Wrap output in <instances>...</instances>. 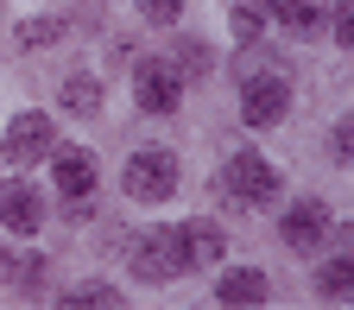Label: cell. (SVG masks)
<instances>
[{
    "mask_svg": "<svg viewBox=\"0 0 354 310\" xmlns=\"http://www.w3.org/2000/svg\"><path fill=\"white\" fill-rule=\"evenodd\" d=\"M272 19V0H234V38H259Z\"/></svg>",
    "mask_w": 354,
    "mask_h": 310,
    "instance_id": "obj_15",
    "label": "cell"
},
{
    "mask_svg": "<svg viewBox=\"0 0 354 310\" xmlns=\"http://www.w3.org/2000/svg\"><path fill=\"white\" fill-rule=\"evenodd\" d=\"M133 273H140L146 285H165V279H177V273H190V266H184V241H177V228H152V235L133 241Z\"/></svg>",
    "mask_w": 354,
    "mask_h": 310,
    "instance_id": "obj_3",
    "label": "cell"
},
{
    "mask_svg": "<svg viewBox=\"0 0 354 310\" xmlns=\"http://www.w3.org/2000/svg\"><path fill=\"white\" fill-rule=\"evenodd\" d=\"M140 13H146L152 26H171L177 13H184V0H140Z\"/></svg>",
    "mask_w": 354,
    "mask_h": 310,
    "instance_id": "obj_17",
    "label": "cell"
},
{
    "mask_svg": "<svg viewBox=\"0 0 354 310\" xmlns=\"http://www.w3.org/2000/svg\"><path fill=\"white\" fill-rule=\"evenodd\" d=\"M285 108H291L285 76H247V89H241V114H247V127H272V120H285Z\"/></svg>",
    "mask_w": 354,
    "mask_h": 310,
    "instance_id": "obj_5",
    "label": "cell"
},
{
    "mask_svg": "<svg viewBox=\"0 0 354 310\" xmlns=\"http://www.w3.org/2000/svg\"><path fill=\"white\" fill-rule=\"evenodd\" d=\"M329 146H335V158H342V165H354V114L335 127V140H329Z\"/></svg>",
    "mask_w": 354,
    "mask_h": 310,
    "instance_id": "obj_18",
    "label": "cell"
},
{
    "mask_svg": "<svg viewBox=\"0 0 354 310\" xmlns=\"http://www.w3.org/2000/svg\"><path fill=\"white\" fill-rule=\"evenodd\" d=\"M221 190H228V203H241V209H266L279 197V171L259 152H234L228 165H221Z\"/></svg>",
    "mask_w": 354,
    "mask_h": 310,
    "instance_id": "obj_1",
    "label": "cell"
},
{
    "mask_svg": "<svg viewBox=\"0 0 354 310\" xmlns=\"http://www.w3.org/2000/svg\"><path fill=\"white\" fill-rule=\"evenodd\" d=\"M19 38H26V44H44V38H57V19H32Z\"/></svg>",
    "mask_w": 354,
    "mask_h": 310,
    "instance_id": "obj_19",
    "label": "cell"
},
{
    "mask_svg": "<svg viewBox=\"0 0 354 310\" xmlns=\"http://www.w3.org/2000/svg\"><path fill=\"white\" fill-rule=\"evenodd\" d=\"M7 158H13V165L51 158V120H44V114H19V120L7 127Z\"/></svg>",
    "mask_w": 354,
    "mask_h": 310,
    "instance_id": "obj_8",
    "label": "cell"
},
{
    "mask_svg": "<svg viewBox=\"0 0 354 310\" xmlns=\"http://www.w3.org/2000/svg\"><path fill=\"white\" fill-rule=\"evenodd\" d=\"M64 108H70V114H95V108H102V82H95V76H70V82H64Z\"/></svg>",
    "mask_w": 354,
    "mask_h": 310,
    "instance_id": "obj_14",
    "label": "cell"
},
{
    "mask_svg": "<svg viewBox=\"0 0 354 310\" xmlns=\"http://www.w3.org/2000/svg\"><path fill=\"white\" fill-rule=\"evenodd\" d=\"M177 241H184V266H215L221 253H228V235H221L215 221H184Z\"/></svg>",
    "mask_w": 354,
    "mask_h": 310,
    "instance_id": "obj_10",
    "label": "cell"
},
{
    "mask_svg": "<svg viewBox=\"0 0 354 310\" xmlns=\"http://www.w3.org/2000/svg\"><path fill=\"white\" fill-rule=\"evenodd\" d=\"M317 291L323 298H354V253H342V259L323 266V273H317Z\"/></svg>",
    "mask_w": 354,
    "mask_h": 310,
    "instance_id": "obj_13",
    "label": "cell"
},
{
    "mask_svg": "<svg viewBox=\"0 0 354 310\" xmlns=\"http://www.w3.org/2000/svg\"><path fill=\"white\" fill-rule=\"evenodd\" d=\"M272 13H279L291 32H304V38H310V32H323V19H329V13H323V0H272Z\"/></svg>",
    "mask_w": 354,
    "mask_h": 310,
    "instance_id": "obj_12",
    "label": "cell"
},
{
    "mask_svg": "<svg viewBox=\"0 0 354 310\" xmlns=\"http://www.w3.org/2000/svg\"><path fill=\"white\" fill-rule=\"evenodd\" d=\"M221 304H266V273H253V266H241V273H228L215 285Z\"/></svg>",
    "mask_w": 354,
    "mask_h": 310,
    "instance_id": "obj_11",
    "label": "cell"
},
{
    "mask_svg": "<svg viewBox=\"0 0 354 310\" xmlns=\"http://www.w3.org/2000/svg\"><path fill=\"white\" fill-rule=\"evenodd\" d=\"M335 38L354 51V7H342V13H335Z\"/></svg>",
    "mask_w": 354,
    "mask_h": 310,
    "instance_id": "obj_21",
    "label": "cell"
},
{
    "mask_svg": "<svg viewBox=\"0 0 354 310\" xmlns=\"http://www.w3.org/2000/svg\"><path fill=\"white\" fill-rule=\"evenodd\" d=\"M51 177H57V190L70 203H82L88 190H95V158H88L82 146H64V152H51Z\"/></svg>",
    "mask_w": 354,
    "mask_h": 310,
    "instance_id": "obj_9",
    "label": "cell"
},
{
    "mask_svg": "<svg viewBox=\"0 0 354 310\" xmlns=\"http://www.w3.org/2000/svg\"><path fill=\"white\" fill-rule=\"evenodd\" d=\"M120 184H127V197H133V203H165V197L177 190V158H171L165 146L133 152V158H127V171H120Z\"/></svg>",
    "mask_w": 354,
    "mask_h": 310,
    "instance_id": "obj_2",
    "label": "cell"
},
{
    "mask_svg": "<svg viewBox=\"0 0 354 310\" xmlns=\"http://www.w3.org/2000/svg\"><path fill=\"white\" fill-rule=\"evenodd\" d=\"M279 235H285V247H297V253H304V247H323V241H329V209H323L317 197H304L297 209H285V228H279Z\"/></svg>",
    "mask_w": 354,
    "mask_h": 310,
    "instance_id": "obj_7",
    "label": "cell"
},
{
    "mask_svg": "<svg viewBox=\"0 0 354 310\" xmlns=\"http://www.w3.org/2000/svg\"><path fill=\"white\" fill-rule=\"evenodd\" d=\"M0 273H7V253H0Z\"/></svg>",
    "mask_w": 354,
    "mask_h": 310,
    "instance_id": "obj_22",
    "label": "cell"
},
{
    "mask_svg": "<svg viewBox=\"0 0 354 310\" xmlns=\"http://www.w3.org/2000/svg\"><path fill=\"white\" fill-rule=\"evenodd\" d=\"M0 221H7L13 235H38L44 228V197L32 190V184H0Z\"/></svg>",
    "mask_w": 354,
    "mask_h": 310,
    "instance_id": "obj_6",
    "label": "cell"
},
{
    "mask_svg": "<svg viewBox=\"0 0 354 310\" xmlns=\"http://www.w3.org/2000/svg\"><path fill=\"white\" fill-rule=\"evenodd\" d=\"M133 95H140L146 114H171L177 102H184V76H177V64H140V76H133Z\"/></svg>",
    "mask_w": 354,
    "mask_h": 310,
    "instance_id": "obj_4",
    "label": "cell"
},
{
    "mask_svg": "<svg viewBox=\"0 0 354 310\" xmlns=\"http://www.w3.org/2000/svg\"><path fill=\"white\" fill-rule=\"evenodd\" d=\"M177 57H184V70H209V51H203V44H177Z\"/></svg>",
    "mask_w": 354,
    "mask_h": 310,
    "instance_id": "obj_20",
    "label": "cell"
},
{
    "mask_svg": "<svg viewBox=\"0 0 354 310\" xmlns=\"http://www.w3.org/2000/svg\"><path fill=\"white\" fill-rule=\"evenodd\" d=\"M64 304H102V310H114L120 291L114 285H76V291H64Z\"/></svg>",
    "mask_w": 354,
    "mask_h": 310,
    "instance_id": "obj_16",
    "label": "cell"
}]
</instances>
